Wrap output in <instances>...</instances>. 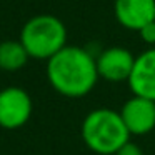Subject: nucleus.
<instances>
[{"label": "nucleus", "mask_w": 155, "mask_h": 155, "mask_svg": "<svg viewBox=\"0 0 155 155\" xmlns=\"http://www.w3.org/2000/svg\"><path fill=\"white\" fill-rule=\"evenodd\" d=\"M114 155H145V153H143V150H142V147L138 143L128 140L127 143L122 145V147L118 148Z\"/></svg>", "instance_id": "11"}, {"label": "nucleus", "mask_w": 155, "mask_h": 155, "mask_svg": "<svg viewBox=\"0 0 155 155\" xmlns=\"http://www.w3.org/2000/svg\"><path fill=\"white\" fill-rule=\"evenodd\" d=\"M28 58L30 57L20 40L0 42V70L17 72L27 65Z\"/></svg>", "instance_id": "9"}, {"label": "nucleus", "mask_w": 155, "mask_h": 155, "mask_svg": "<svg viewBox=\"0 0 155 155\" xmlns=\"http://www.w3.org/2000/svg\"><path fill=\"white\" fill-rule=\"evenodd\" d=\"M128 87L134 95L155 100V47H148L135 57Z\"/></svg>", "instance_id": "7"}, {"label": "nucleus", "mask_w": 155, "mask_h": 155, "mask_svg": "<svg viewBox=\"0 0 155 155\" xmlns=\"http://www.w3.org/2000/svg\"><path fill=\"white\" fill-rule=\"evenodd\" d=\"M114 12L124 28L138 32L143 25L155 20V0H115Z\"/></svg>", "instance_id": "8"}, {"label": "nucleus", "mask_w": 155, "mask_h": 155, "mask_svg": "<svg viewBox=\"0 0 155 155\" xmlns=\"http://www.w3.org/2000/svg\"><path fill=\"white\" fill-rule=\"evenodd\" d=\"M80 135L85 147L97 155H114L132 137L120 112L108 107H98L88 112L82 120Z\"/></svg>", "instance_id": "2"}, {"label": "nucleus", "mask_w": 155, "mask_h": 155, "mask_svg": "<svg viewBox=\"0 0 155 155\" xmlns=\"http://www.w3.org/2000/svg\"><path fill=\"white\" fill-rule=\"evenodd\" d=\"M34 102L25 88L17 85L0 90V127L5 130L22 128L32 117Z\"/></svg>", "instance_id": "4"}, {"label": "nucleus", "mask_w": 155, "mask_h": 155, "mask_svg": "<svg viewBox=\"0 0 155 155\" xmlns=\"http://www.w3.org/2000/svg\"><path fill=\"white\" fill-rule=\"evenodd\" d=\"M45 72L52 88L67 98L87 97L100 78L95 55L77 45H65L48 58Z\"/></svg>", "instance_id": "1"}, {"label": "nucleus", "mask_w": 155, "mask_h": 155, "mask_svg": "<svg viewBox=\"0 0 155 155\" xmlns=\"http://www.w3.org/2000/svg\"><path fill=\"white\" fill-rule=\"evenodd\" d=\"M120 117L130 135L142 137L150 134L155 128V100L132 95L122 105Z\"/></svg>", "instance_id": "6"}, {"label": "nucleus", "mask_w": 155, "mask_h": 155, "mask_svg": "<svg viewBox=\"0 0 155 155\" xmlns=\"http://www.w3.org/2000/svg\"><path fill=\"white\" fill-rule=\"evenodd\" d=\"M18 40L30 58L48 60L67 45V27L55 15L40 14L24 24Z\"/></svg>", "instance_id": "3"}, {"label": "nucleus", "mask_w": 155, "mask_h": 155, "mask_svg": "<svg viewBox=\"0 0 155 155\" xmlns=\"http://www.w3.org/2000/svg\"><path fill=\"white\" fill-rule=\"evenodd\" d=\"M98 77L108 84L127 82L135 64V55L125 47H108L95 55Z\"/></svg>", "instance_id": "5"}, {"label": "nucleus", "mask_w": 155, "mask_h": 155, "mask_svg": "<svg viewBox=\"0 0 155 155\" xmlns=\"http://www.w3.org/2000/svg\"><path fill=\"white\" fill-rule=\"evenodd\" d=\"M138 35H140V38L148 47H155V20H152L147 25H143L138 30Z\"/></svg>", "instance_id": "10"}]
</instances>
